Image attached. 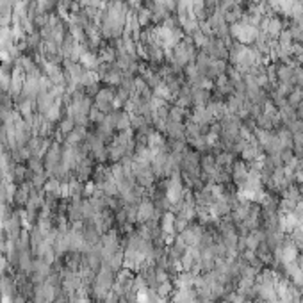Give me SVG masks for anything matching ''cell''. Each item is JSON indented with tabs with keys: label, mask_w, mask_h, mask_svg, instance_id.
I'll return each instance as SVG.
<instances>
[{
	"label": "cell",
	"mask_w": 303,
	"mask_h": 303,
	"mask_svg": "<svg viewBox=\"0 0 303 303\" xmlns=\"http://www.w3.org/2000/svg\"><path fill=\"white\" fill-rule=\"evenodd\" d=\"M258 32H260L258 27H253V25H250V23H245V22H237V23H234V25H230L232 38L237 40L239 43L246 45V47L255 43Z\"/></svg>",
	"instance_id": "1"
},
{
	"label": "cell",
	"mask_w": 303,
	"mask_h": 303,
	"mask_svg": "<svg viewBox=\"0 0 303 303\" xmlns=\"http://www.w3.org/2000/svg\"><path fill=\"white\" fill-rule=\"evenodd\" d=\"M114 95H116L114 86H102L100 91L97 93V97H95V105H97L103 114L114 111L116 109L114 107Z\"/></svg>",
	"instance_id": "2"
},
{
	"label": "cell",
	"mask_w": 303,
	"mask_h": 303,
	"mask_svg": "<svg viewBox=\"0 0 303 303\" xmlns=\"http://www.w3.org/2000/svg\"><path fill=\"white\" fill-rule=\"evenodd\" d=\"M61 162H62L61 143L52 141V145L47 148V152H45V155H43V166H45V171L49 173V177L52 175V171L57 168Z\"/></svg>",
	"instance_id": "3"
},
{
	"label": "cell",
	"mask_w": 303,
	"mask_h": 303,
	"mask_svg": "<svg viewBox=\"0 0 303 303\" xmlns=\"http://www.w3.org/2000/svg\"><path fill=\"white\" fill-rule=\"evenodd\" d=\"M202 52L207 53L210 59H221V61H228V47H227V43H225L223 40H219V38H214V36H210L209 41H207V45L202 49Z\"/></svg>",
	"instance_id": "4"
},
{
	"label": "cell",
	"mask_w": 303,
	"mask_h": 303,
	"mask_svg": "<svg viewBox=\"0 0 303 303\" xmlns=\"http://www.w3.org/2000/svg\"><path fill=\"white\" fill-rule=\"evenodd\" d=\"M230 177H232V182L236 184L237 189L245 186L246 180H248V164L245 160H236L234 166L230 169Z\"/></svg>",
	"instance_id": "5"
},
{
	"label": "cell",
	"mask_w": 303,
	"mask_h": 303,
	"mask_svg": "<svg viewBox=\"0 0 303 303\" xmlns=\"http://www.w3.org/2000/svg\"><path fill=\"white\" fill-rule=\"evenodd\" d=\"M262 157H264V152H262V148H260V145H258L255 139L248 141L246 148L243 150V153H241V159L245 160L246 164H248V162H253V160H260Z\"/></svg>",
	"instance_id": "6"
},
{
	"label": "cell",
	"mask_w": 303,
	"mask_h": 303,
	"mask_svg": "<svg viewBox=\"0 0 303 303\" xmlns=\"http://www.w3.org/2000/svg\"><path fill=\"white\" fill-rule=\"evenodd\" d=\"M276 64V82L278 84H294V68L285 62H275Z\"/></svg>",
	"instance_id": "7"
},
{
	"label": "cell",
	"mask_w": 303,
	"mask_h": 303,
	"mask_svg": "<svg viewBox=\"0 0 303 303\" xmlns=\"http://www.w3.org/2000/svg\"><path fill=\"white\" fill-rule=\"evenodd\" d=\"M186 109L180 105H177V103H171V107H169V116H168V120L171 121H184L186 120Z\"/></svg>",
	"instance_id": "8"
},
{
	"label": "cell",
	"mask_w": 303,
	"mask_h": 303,
	"mask_svg": "<svg viewBox=\"0 0 303 303\" xmlns=\"http://www.w3.org/2000/svg\"><path fill=\"white\" fill-rule=\"evenodd\" d=\"M255 125H257L258 129H264V130H275V121H273L271 116H267L266 112L262 111V114L258 116L257 120H255Z\"/></svg>",
	"instance_id": "9"
},
{
	"label": "cell",
	"mask_w": 303,
	"mask_h": 303,
	"mask_svg": "<svg viewBox=\"0 0 303 303\" xmlns=\"http://www.w3.org/2000/svg\"><path fill=\"white\" fill-rule=\"evenodd\" d=\"M103 118H105V114H103V112L100 111V109H98V107L93 103V107H91V111H89V121L97 125V123H100V121H102Z\"/></svg>",
	"instance_id": "10"
}]
</instances>
